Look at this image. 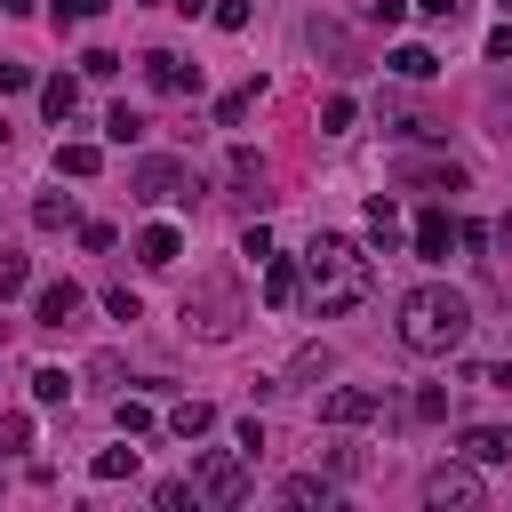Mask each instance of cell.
I'll list each match as a JSON object with an SVG mask.
<instances>
[{"instance_id":"d4e9b609","label":"cell","mask_w":512,"mask_h":512,"mask_svg":"<svg viewBox=\"0 0 512 512\" xmlns=\"http://www.w3.org/2000/svg\"><path fill=\"white\" fill-rule=\"evenodd\" d=\"M392 72H400V80H432L440 56H432V48H392Z\"/></svg>"},{"instance_id":"d590c367","label":"cell","mask_w":512,"mask_h":512,"mask_svg":"<svg viewBox=\"0 0 512 512\" xmlns=\"http://www.w3.org/2000/svg\"><path fill=\"white\" fill-rule=\"evenodd\" d=\"M360 16H368V24H384V32H392V24H400V16H408V0H360Z\"/></svg>"},{"instance_id":"60d3db41","label":"cell","mask_w":512,"mask_h":512,"mask_svg":"<svg viewBox=\"0 0 512 512\" xmlns=\"http://www.w3.org/2000/svg\"><path fill=\"white\" fill-rule=\"evenodd\" d=\"M416 8H424L432 24H456V16H464V0H416Z\"/></svg>"},{"instance_id":"2e32d148","label":"cell","mask_w":512,"mask_h":512,"mask_svg":"<svg viewBox=\"0 0 512 512\" xmlns=\"http://www.w3.org/2000/svg\"><path fill=\"white\" fill-rule=\"evenodd\" d=\"M32 224H40V232H64V224H80L72 192H40V200H32Z\"/></svg>"},{"instance_id":"5bb4252c","label":"cell","mask_w":512,"mask_h":512,"mask_svg":"<svg viewBox=\"0 0 512 512\" xmlns=\"http://www.w3.org/2000/svg\"><path fill=\"white\" fill-rule=\"evenodd\" d=\"M304 296V272L288 256H264V304H296Z\"/></svg>"},{"instance_id":"9c48e42d","label":"cell","mask_w":512,"mask_h":512,"mask_svg":"<svg viewBox=\"0 0 512 512\" xmlns=\"http://www.w3.org/2000/svg\"><path fill=\"white\" fill-rule=\"evenodd\" d=\"M144 80H152L160 96H184V88H200V72H184V56H168V48H152V56H144Z\"/></svg>"},{"instance_id":"52a82bcc","label":"cell","mask_w":512,"mask_h":512,"mask_svg":"<svg viewBox=\"0 0 512 512\" xmlns=\"http://www.w3.org/2000/svg\"><path fill=\"white\" fill-rule=\"evenodd\" d=\"M376 408H384V392H368V384H336V392L320 400V424H336V432H344V424H368Z\"/></svg>"},{"instance_id":"277c9868","label":"cell","mask_w":512,"mask_h":512,"mask_svg":"<svg viewBox=\"0 0 512 512\" xmlns=\"http://www.w3.org/2000/svg\"><path fill=\"white\" fill-rule=\"evenodd\" d=\"M488 488H480V464L472 456H456V464H432L424 472V504H440V512H472Z\"/></svg>"},{"instance_id":"7a4b0ae2","label":"cell","mask_w":512,"mask_h":512,"mask_svg":"<svg viewBox=\"0 0 512 512\" xmlns=\"http://www.w3.org/2000/svg\"><path fill=\"white\" fill-rule=\"evenodd\" d=\"M368 288H376V272H368V264H336V272H304V304H312V320H344L352 304H368Z\"/></svg>"},{"instance_id":"8992f818","label":"cell","mask_w":512,"mask_h":512,"mask_svg":"<svg viewBox=\"0 0 512 512\" xmlns=\"http://www.w3.org/2000/svg\"><path fill=\"white\" fill-rule=\"evenodd\" d=\"M184 328H200V336H232V328H240L232 288H200V296H184Z\"/></svg>"},{"instance_id":"8fae6325","label":"cell","mask_w":512,"mask_h":512,"mask_svg":"<svg viewBox=\"0 0 512 512\" xmlns=\"http://www.w3.org/2000/svg\"><path fill=\"white\" fill-rule=\"evenodd\" d=\"M72 312H80V288H72V280H48V288L32 296V320H40V328H64Z\"/></svg>"},{"instance_id":"e575fe53","label":"cell","mask_w":512,"mask_h":512,"mask_svg":"<svg viewBox=\"0 0 512 512\" xmlns=\"http://www.w3.org/2000/svg\"><path fill=\"white\" fill-rule=\"evenodd\" d=\"M152 504H160V512H184V504H192V480H160Z\"/></svg>"},{"instance_id":"f35d334b","label":"cell","mask_w":512,"mask_h":512,"mask_svg":"<svg viewBox=\"0 0 512 512\" xmlns=\"http://www.w3.org/2000/svg\"><path fill=\"white\" fill-rule=\"evenodd\" d=\"M240 256H248V264H264V256H272V232H264V224H248V232H240Z\"/></svg>"},{"instance_id":"1f68e13d","label":"cell","mask_w":512,"mask_h":512,"mask_svg":"<svg viewBox=\"0 0 512 512\" xmlns=\"http://www.w3.org/2000/svg\"><path fill=\"white\" fill-rule=\"evenodd\" d=\"M112 416H120V432H128V440H144V432H152V408H144V400H120Z\"/></svg>"},{"instance_id":"ac0fdd59","label":"cell","mask_w":512,"mask_h":512,"mask_svg":"<svg viewBox=\"0 0 512 512\" xmlns=\"http://www.w3.org/2000/svg\"><path fill=\"white\" fill-rule=\"evenodd\" d=\"M368 240H376V248H384V256H392V240H400V208H392V200H384V192H376V200H368Z\"/></svg>"},{"instance_id":"74e56055","label":"cell","mask_w":512,"mask_h":512,"mask_svg":"<svg viewBox=\"0 0 512 512\" xmlns=\"http://www.w3.org/2000/svg\"><path fill=\"white\" fill-rule=\"evenodd\" d=\"M80 72H88V80H112V72H120V56H112V48H88V56H80Z\"/></svg>"},{"instance_id":"6da1fadb","label":"cell","mask_w":512,"mask_h":512,"mask_svg":"<svg viewBox=\"0 0 512 512\" xmlns=\"http://www.w3.org/2000/svg\"><path fill=\"white\" fill-rule=\"evenodd\" d=\"M464 336H472V296H464V288L424 280V288H408V296H400V344H408V352L440 360V352H456Z\"/></svg>"},{"instance_id":"f1b7e54d","label":"cell","mask_w":512,"mask_h":512,"mask_svg":"<svg viewBox=\"0 0 512 512\" xmlns=\"http://www.w3.org/2000/svg\"><path fill=\"white\" fill-rule=\"evenodd\" d=\"M464 384H480V392H512V368H504V360H472Z\"/></svg>"},{"instance_id":"7402d4cb","label":"cell","mask_w":512,"mask_h":512,"mask_svg":"<svg viewBox=\"0 0 512 512\" xmlns=\"http://www.w3.org/2000/svg\"><path fill=\"white\" fill-rule=\"evenodd\" d=\"M400 416H408V424H432V416H448V392H440V384H416Z\"/></svg>"},{"instance_id":"ee69618b","label":"cell","mask_w":512,"mask_h":512,"mask_svg":"<svg viewBox=\"0 0 512 512\" xmlns=\"http://www.w3.org/2000/svg\"><path fill=\"white\" fill-rule=\"evenodd\" d=\"M136 8H144V0H136Z\"/></svg>"},{"instance_id":"836d02e7","label":"cell","mask_w":512,"mask_h":512,"mask_svg":"<svg viewBox=\"0 0 512 512\" xmlns=\"http://www.w3.org/2000/svg\"><path fill=\"white\" fill-rule=\"evenodd\" d=\"M104 8H112V0H56L48 16H56V32H64V24H80V16H104Z\"/></svg>"},{"instance_id":"ab89813d","label":"cell","mask_w":512,"mask_h":512,"mask_svg":"<svg viewBox=\"0 0 512 512\" xmlns=\"http://www.w3.org/2000/svg\"><path fill=\"white\" fill-rule=\"evenodd\" d=\"M16 88H32V64H0V96H16Z\"/></svg>"},{"instance_id":"b9f144b4","label":"cell","mask_w":512,"mask_h":512,"mask_svg":"<svg viewBox=\"0 0 512 512\" xmlns=\"http://www.w3.org/2000/svg\"><path fill=\"white\" fill-rule=\"evenodd\" d=\"M488 56H496V64H504V56H512V16H504V24H496V32H488Z\"/></svg>"},{"instance_id":"4fadbf2b","label":"cell","mask_w":512,"mask_h":512,"mask_svg":"<svg viewBox=\"0 0 512 512\" xmlns=\"http://www.w3.org/2000/svg\"><path fill=\"white\" fill-rule=\"evenodd\" d=\"M408 184H432V192H464V168L456 160H400Z\"/></svg>"},{"instance_id":"d6a6232c","label":"cell","mask_w":512,"mask_h":512,"mask_svg":"<svg viewBox=\"0 0 512 512\" xmlns=\"http://www.w3.org/2000/svg\"><path fill=\"white\" fill-rule=\"evenodd\" d=\"M128 472H136V448H104L96 456V480H128Z\"/></svg>"},{"instance_id":"4dcf8cb0","label":"cell","mask_w":512,"mask_h":512,"mask_svg":"<svg viewBox=\"0 0 512 512\" xmlns=\"http://www.w3.org/2000/svg\"><path fill=\"white\" fill-rule=\"evenodd\" d=\"M104 312H112V320H144V296H136V288H104Z\"/></svg>"},{"instance_id":"ffe728a7","label":"cell","mask_w":512,"mask_h":512,"mask_svg":"<svg viewBox=\"0 0 512 512\" xmlns=\"http://www.w3.org/2000/svg\"><path fill=\"white\" fill-rule=\"evenodd\" d=\"M256 104H264V80H240V88H232V96H224V104H216V120H224V128H232V120H248V112H256Z\"/></svg>"},{"instance_id":"f6af8a7d","label":"cell","mask_w":512,"mask_h":512,"mask_svg":"<svg viewBox=\"0 0 512 512\" xmlns=\"http://www.w3.org/2000/svg\"><path fill=\"white\" fill-rule=\"evenodd\" d=\"M504 8H512V0H504Z\"/></svg>"},{"instance_id":"603a6c76","label":"cell","mask_w":512,"mask_h":512,"mask_svg":"<svg viewBox=\"0 0 512 512\" xmlns=\"http://www.w3.org/2000/svg\"><path fill=\"white\" fill-rule=\"evenodd\" d=\"M336 488L320 480V472H296V480H280V504H328Z\"/></svg>"},{"instance_id":"30bf717a","label":"cell","mask_w":512,"mask_h":512,"mask_svg":"<svg viewBox=\"0 0 512 512\" xmlns=\"http://www.w3.org/2000/svg\"><path fill=\"white\" fill-rule=\"evenodd\" d=\"M136 256H144L152 272H168V264L184 256V232H176V224H144V232H136Z\"/></svg>"},{"instance_id":"8d00e7d4","label":"cell","mask_w":512,"mask_h":512,"mask_svg":"<svg viewBox=\"0 0 512 512\" xmlns=\"http://www.w3.org/2000/svg\"><path fill=\"white\" fill-rule=\"evenodd\" d=\"M208 16H216V32H240L248 24V0H208Z\"/></svg>"},{"instance_id":"cb8c5ba5","label":"cell","mask_w":512,"mask_h":512,"mask_svg":"<svg viewBox=\"0 0 512 512\" xmlns=\"http://www.w3.org/2000/svg\"><path fill=\"white\" fill-rule=\"evenodd\" d=\"M24 288H32V256L0 248V304H8V296H24Z\"/></svg>"},{"instance_id":"d6986e66","label":"cell","mask_w":512,"mask_h":512,"mask_svg":"<svg viewBox=\"0 0 512 512\" xmlns=\"http://www.w3.org/2000/svg\"><path fill=\"white\" fill-rule=\"evenodd\" d=\"M448 240H456V224L432 208V216H416V256H448Z\"/></svg>"},{"instance_id":"44dd1931","label":"cell","mask_w":512,"mask_h":512,"mask_svg":"<svg viewBox=\"0 0 512 512\" xmlns=\"http://www.w3.org/2000/svg\"><path fill=\"white\" fill-rule=\"evenodd\" d=\"M32 400H40V408H64V400H72V376H64V368H32Z\"/></svg>"},{"instance_id":"4316f807","label":"cell","mask_w":512,"mask_h":512,"mask_svg":"<svg viewBox=\"0 0 512 512\" xmlns=\"http://www.w3.org/2000/svg\"><path fill=\"white\" fill-rule=\"evenodd\" d=\"M56 168H64V176H96L104 152H96V144H56Z\"/></svg>"},{"instance_id":"7c38bea8","label":"cell","mask_w":512,"mask_h":512,"mask_svg":"<svg viewBox=\"0 0 512 512\" xmlns=\"http://www.w3.org/2000/svg\"><path fill=\"white\" fill-rule=\"evenodd\" d=\"M456 456H472V464H504V456H512V432H504V424H472V432L456 440Z\"/></svg>"},{"instance_id":"484cf974","label":"cell","mask_w":512,"mask_h":512,"mask_svg":"<svg viewBox=\"0 0 512 512\" xmlns=\"http://www.w3.org/2000/svg\"><path fill=\"white\" fill-rule=\"evenodd\" d=\"M104 136H112V144H144V112L112 104V112H104Z\"/></svg>"},{"instance_id":"e0dca14e","label":"cell","mask_w":512,"mask_h":512,"mask_svg":"<svg viewBox=\"0 0 512 512\" xmlns=\"http://www.w3.org/2000/svg\"><path fill=\"white\" fill-rule=\"evenodd\" d=\"M208 424H216V408H208V400H176V408H168V432H176V440H200Z\"/></svg>"},{"instance_id":"9a60e30c","label":"cell","mask_w":512,"mask_h":512,"mask_svg":"<svg viewBox=\"0 0 512 512\" xmlns=\"http://www.w3.org/2000/svg\"><path fill=\"white\" fill-rule=\"evenodd\" d=\"M72 104H80V80H72V72L40 80V112H48V120H72Z\"/></svg>"},{"instance_id":"ba28073f","label":"cell","mask_w":512,"mask_h":512,"mask_svg":"<svg viewBox=\"0 0 512 512\" xmlns=\"http://www.w3.org/2000/svg\"><path fill=\"white\" fill-rule=\"evenodd\" d=\"M336 264H368V256H360V240H352V232H312L304 272H336Z\"/></svg>"},{"instance_id":"7bdbcfd3","label":"cell","mask_w":512,"mask_h":512,"mask_svg":"<svg viewBox=\"0 0 512 512\" xmlns=\"http://www.w3.org/2000/svg\"><path fill=\"white\" fill-rule=\"evenodd\" d=\"M176 8H184V16H200V8H208V0H176Z\"/></svg>"},{"instance_id":"f546056e","label":"cell","mask_w":512,"mask_h":512,"mask_svg":"<svg viewBox=\"0 0 512 512\" xmlns=\"http://www.w3.org/2000/svg\"><path fill=\"white\" fill-rule=\"evenodd\" d=\"M16 448H32V416H24V408L0 416V456H16Z\"/></svg>"},{"instance_id":"5b68a950","label":"cell","mask_w":512,"mask_h":512,"mask_svg":"<svg viewBox=\"0 0 512 512\" xmlns=\"http://www.w3.org/2000/svg\"><path fill=\"white\" fill-rule=\"evenodd\" d=\"M128 192H136V200H176V192L192 200L200 184L184 176V160H160V152H152V160H136V168H128Z\"/></svg>"},{"instance_id":"83f0119b","label":"cell","mask_w":512,"mask_h":512,"mask_svg":"<svg viewBox=\"0 0 512 512\" xmlns=\"http://www.w3.org/2000/svg\"><path fill=\"white\" fill-rule=\"evenodd\" d=\"M352 120H360V104H352V96H328V104H320V136H344Z\"/></svg>"},{"instance_id":"3957f363","label":"cell","mask_w":512,"mask_h":512,"mask_svg":"<svg viewBox=\"0 0 512 512\" xmlns=\"http://www.w3.org/2000/svg\"><path fill=\"white\" fill-rule=\"evenodd\" d=\"M248 464H256V456H240V448H208V456L192 464V496H200V504H240V496H248Z\"/></svg>"}]
</instances>
